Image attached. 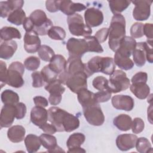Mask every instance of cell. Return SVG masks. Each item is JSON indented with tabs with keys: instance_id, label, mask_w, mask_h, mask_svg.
<instances>
[{
	"instance_id": "cell-1",
	"label": "cell",
	"mask_w": 153,
	"mask_h": 153,
	"mask_svg": "<svg viewBox=\"0 0 153 153\" xmlns=\"http://www.w3.org/2000/svg\"><path fill=\"white\" fill-rule=\"evenodd\" d=\"M48 121L59 132H71L79 126V120L76 117L56 106L48 109Z\"/></svg>"
},
{
	"instance_id": "cell-2",
	"label": "cell",
	"mask_w": 153,
	"mask_h": 153,
	"mask_svg": "<svg viewBox=\"0 0 153 153\" xmlns=\"http://www.w3.org/2000/svg\"><path fill=\"white\" fill-rule=\"evenodd\" d=\"M108 35L109 47L112 51L115 52L121 41L126 36V20L122 14H114L112 17L108 29Z\"/></svg>"
},
{
	"instance_id": "cell-3",
	"label": "cell",
	"mask_w": 153,
	"mask_h": 153,
	"mask_svg": "<svg viewBox=\"0 0 153 153\" xmlns=\"http://www.w3.org/2000/svg\"><path fill=\"white\" fill-rule=\"evenodd\" d=\"M115 69L114 59L110 57L94 56L85 63V74L88 77L94 73L102 72L111 75Z\"/></svg>"
},
{
	"instance_id": "cell-4",
	"label": "cell",
	"mask_w": 153,
	"mask_h": 153,
	"mask_svg": "<svg viewBox=\"0 0 153 153\" xmlns=\"http://www.w3.org/2000/svg\"><path fill=\"white\" fill-rule=\"evenodd\" d=\"M25 66L20 62H12L7 71V84L14 88H20L24 84L23 75L25 72Z\"/></svg>"
},
{
	"instance_id": "cell-5",
	"label": "cell",
	"mask_w": 153,
	"mask_h": 153,
	"mask_svg": "<svg viewBox=\"0 0 153 153\" xmlns=\"http://www.w3.org/2000/svg\"><path fill=\"white\" fill-rule=\"evenodd\" d=\"M68 28L71 34L79 36H90L92 33V29L90 27L84 23L82 16L75 13L68 17Z\"/></svg>"
},
{
	"instance_id": "cell-6",
	"label": "cell",
	"mask_w": 153,
	"mask_h": 153,
	"mask_svg": "<svg viewBox=\"0 0 153 153\" xmlns=\"http://www.w3.org/2000/svg\"><path fill=\"white\" fill-rule=\"evenodd\" d=\"M108 84L112 93H117L129 88L130 81L124 72L121 70H116L110 75Z\"/></svg>"
},
{
	"instance_id": "cell-7",
	"label": "cell",
	"mask_w": 153,
	"mask_h": 153,
	"mask_svg": "<svg viewBox=\"0 0 153 153\" xmlns=\"http://www.w3.org/2000/svg\"><path fill=\"white\" fill-rule=\"evenodd\" d=\"M83 114L87 121L95 126H102L105 121V117L99 103L82 108Z\"/></svg>"
},
{
	"instance_id": "cell-8",
	"label": "cell",
	"mask_w": 153,
	"mask_h": 153,
	"mask_svg": "<svg viewBox=\"0 0 153 153\" xmlns=\"http://www.w3.org/2000/svg\"><path fill=\"white\" fill-rule=\"evenodd\" d=\"M66 48L69 56L81 57L84 53L88 52V44L84 39L69 38L66 43Z\"/></svg>"
},
{
	"instance_id": "cell-9",
	"label": "cell",
	"mask_w": 153,
	"mask_h": 153,
	"mask_svg": "<svg viewBox=\"0 0 153 153\" xmlns=\"http://www.w3.org/2000/svg\"><path fill=\"white\" fill-rule=\"evenodd\" d=\"M131 2L135 5L133 10V17L136 20L143 21L149 17L152 1H133Z\"/></svg>"
},
{
	"instance_id": "cell-10",
	"label": "cell",
	"mask_w": 153,
	"mask_h": 153,
	"mask_svg": "<svg viewBox=\"0 0 153 153\" xmlns=\"http://www.w3.org/2000/svg\"><path fill=\"white\" fill-rule=\"evenodd\" d=\"M88 76L84 72L69 75L66 81L67 87L74 93H77L81 89L87 88V78Z\"/></svg>"
},
{
	"instance_id": "cell-11",
	"label": "cell",
	"mask_w": 153,
	"mask_h": 153,
	"mask_svg": "<svg viewBox=\"0 0 153 153\" xmlns=\"http://www.w3.org/2000/svg\"><path fill=\"white\" fill-rule=\"evenodd\" d=\"M84 19L87 26L90 27H97L102 23L103 14L99 9L95 7H90L85 10Z\"/></svg>"
},
{
	"instance_id": "cell-12",
	"label": "cell",
	"mask_w": 153,
	"mask_h": 153,
	"mask_svg": "<svg viewBox=\"0 0 153 153\" xmlns=\"http://www.w3.org/2000/svg\"><path fill=\"white\" fill-rule=\"evenodd\" d=\"M38 35L34 30L26 32L23 38L24 48L28 53H34L38 51L41 47V40Z\"/></svg>"
},
{
	"instance_id": "cell-13",
	"label": "cell",
	"mask_w": 153,
	"mask_h": 153,
	"mask_svg": "<svg viewBox=\"0 0 153 153\" xmlns=\"http://www.w3.org/2000/svg\"><path fill=\"white\" fill-rule=\"evenodd\" d=\"M16 116L15 105H4L2 108L0 115L1 128L10 127Z\"/></svg>"
},
{
	"instance_id": "cell-14",
	"label": "cell",
	"mask_w": 153,
	"mask_h": 153,
	"mask_svg": "<svg viewBox=\"0 0 153 153\" xmlns=\"http://www.w3.org/2000/svg\"><path fill=\"white\" fill-rule=\"evenodd\" d=\"M112 105L114 108L118 110L130 111L134 105L133 99L128 95H115L112 98Z\"/></svg>"
},
{
	"instance_id": "cell-15",
	"label": "cell",
	"mask_w": 153,
	"mask_h": 153,
	"mask_svg": "<svg viewBox=\"0 0 153 153\" xmlns=\"http://www.w3.org/2000/svg\"><path fill=\"white\" fill-rule=\"evenodd\" d=\"M57 2L59 10L69 16L86 9L85 5L81 3H75L71 1L64 0L57 1Z\"/></svg>"
},
{
	"instance_id": "cell-16",
	"label": "cell",
	"mask_w": 153,
	"mask_h": 153,
	"mask_svg": "<svg viewBox=\"0 0 153 153\" xmlns=\"http://www.w3.org/2000/svg\"><path fill=\"white\" fill-rule=\"evenodd\" d=\"M137 138V136L133 134H120L116 139L117 146L121 151H128L135 146Z\"/></svg>"
},
{
	"instance_id": "cell-17",
	"label": "cell",
	"mask_w": 153,
	"mask_h": 153,
	"mask_svg": "<svg viewBox=\"0 0 153 153\" xmlns=\"http://www.w3.org/2000/svg\"><path fill=\"white\" fill-rule=\"evenodd\" d=\"M136 40L132 37L125 36L121 41L120 46L115 52L123 57H130L136 47Z\"/></svg>"
},
{
	"instance_id": "cell-18",
	"label": "cell",
	"mask_w": 153,
	"mask_h": 153,
	"mask_svg": "<svg viewBox=\"0 0 153 153\" xmlns=\"http://www.w3.org/2000/svg\"><path fill=\"white\" fill-rule=\"evenodd\" d=\"M48 120V111L44 107L35 106L30 111V121L38 127L47 123Z\"/></svg>"
},
{
	"instance_id": "cell-19",
	"label": "cell",
	"mask_w": 153,
	"mask_h": 153,
	"mask_svg": "<svg viewBox=\"0 0 153 153\" xmlns=\"http://www.w3.org/2000/svg\"><path fill=\"white\" fill-rule=\"evenodd\" d=\"M85 63L82 62L81 57L69 56L66 66V72L68 75H72L81 72H85Z\"/></svg>"
},
{
	"instance_id": "cell-20",
	"label": "cell",
	"mask_w": 153,
	"mask_h": 153,
	"mask_svg": "<svg viewBox=\"0 0 153 153\" xmlns=\"http://www.w3.org/2000/svg\"><path fill=\"white\" fill-rule=\"evenodd\" d=\"M24 4L22 0H8L0 2L1 17L5 18L8 17L10 14L16 10L22 9Z\"/></svg>"
},
{
	"instance_id": "cell-21",
	"label": "cell",
	"mask_w": 153,
	"mask_h": 153,
	"mask_svg": "<svg viewBox=\"0 0 153 153\" xmlns=\"http://www.w3.org/2000/svg\"><path fill=\"white\" fill-rule=\"evenodd\" d=\"M78 100L82 108L99 103L95 99V93L87 88L81 89L77 93Z\"/></svg>"
},
{
	"instance_id": "cell-22",
	"label": "cell",
	"mask_w": 153,
	"mask_h": 153,
	"mask_svg": "<svg viewBox=\"0 0 153 153\" xmlns=\"http://www.w3.org/2000/svg\"><path fill=\"white\" fill-rule=\"evenodd\" d=\"M17 48V44L14 40L4 41L0 45V57L9 59L14 55Z\"/></svg>"
},
{
	"instance_id": "cell-23",
	"label": "cell",
	"mask_w": 153,
	"mask_h": 153,
	"mask_svg": "<svg viewBox=\"0 0 153 153\" xmlns=\"http://www.w3.org/2000/svg\"><path fill=\"white\" fill-rule=\"evenodd\" d=\"M26 130L20 125H16L10 127L7 131V136L9 140L13 143L21 142L25 140Z\"/></svg>"
},
{
	"instance_id": "cell-24",
	"label": "cell",
	"mask_w": 153,
	"mask_h": 153,
	"mask_svg": "<svg viewBox=\"0 0 153 153\" xmlns=\"http://www.w3.org/2000/svg\"><path fill=\"white\" fill-rule=\"evenodd\" d=\"M42 145L48 150V152H59L62 151L61 148L57 144V139L54 136L44 133L39 136Z\"/></svg>"
},
{
	"instance_id": "cell-25",
	"label": "cell",
	"mask_w": 153,
	"mask_h": 153,
	"mask_svg": "<svg viewBox=\"0 0 153 153\" xmlns=\"http://www.w3.org/2000/svg\"><path fill=\"white\" fill-rule=\"evenodd\" d=\"M131 93L139 99H145L149 94L150 88L146 83H133L130 85Z\"/></svg>"
},
{
	"instance_id": "cell-26",
	"label": "cell",
	"mask_w": 153,
	"mask_h": 153,
	"mask_svg": "<svg viewBox=\"0 0 153 153\" xmlns=\"http://www.w3.org/2000/svg\"><path fill=\"white\" fill-rule=\"evenodd\" d=\"M133 58L134 63L139 67L143 66L146 62V52L144 42L136 43V47L133 51Z\"/></svg>"
},
{
	"instance_id": "cell-27",
	"label": "cell",
	"mask_w": 153,
	"mask_h": 153,
	"mask_svg": "<svg viewBox=\"0 0 153 153\" xmlns=\"http://www.w3.org/2000/svg\"><path fill=\"white\" fill-rule=\"evenodd\" d=\"M67 61L65 58L60 54H56L50 61L49 67L58 75L66 70Z\"/></svg>"
},
{
	"instance_id": "cell-28",
	"label": "cell",
	"mask_w": 153,
	"mask_h": 153,
	"mask_svg": "<svg viewBox=\"0 0 153 153\" xmlns=\"http://www.w3.org/2000/svg\"><path fill=\"white\" fill-rule=\"evenodd\" d=\"M113 123L119 130L125 131L130 129L132 123L131 118L124 114H121L114 118Z\"/></svg>"
},
{
	"instance_id": "cell-29",
	"label": "cell",
	"mask_w": 153,
	"mask_h": 153,
	"mask_svg": "<svg viewBox=\"0 0 153 153\" xmlns=\"http://www.w3.org/2000/svg\"><path fill=\"white\" fill-rule=\"evenodd\" d=\"M25 143L27 151L29 153L36 152L41 145L39 137L33 134H29L26 136L25 138Z\"/></svg>"
},
{
	"instance_id": "cell-30",
	"label": "cell",
	"mask_w": 153,
	"mask_h": 153,
	"mask_svg": "<svg viewBox=\"0 0 153 153\" xmlns=\"http://www.w3.org/2000/svg\"><path fill=\"white\" fill-rule=\"evenodd\" d=\"M1 38L4 41H10L13 38L20 39L22 37L20 31L13 27L5 26L1 28L0 31Z\"/></svg>"
},
{
	"instance_id": "cell-31",
	"label": "cell",
	"mask_w": 153,
	"mask_h": 153,
	"mask_svg": "<svg viewBox=\"0 0 153 153\" xmlns=\"http://www.w3.org/2000/svg\"><path fill=\"white\" fill-rule=\"evenodd\" d=\"M29 18L34 25V29L43 25L48 19L45 13L41 10H36L33 11L30 14Z\"/></svg>"
},
{
	"instance_id": "cell-32",
	"label": "cell",
	"mask_w": 153,
	"mask_h": 153,
	"mask_svg": "<svg viewBox=\"0 0 153 153\" xmlns=\"http://www.w3.org/2000/svg\"><path fill=\"white\" fill-rule=\"evenodd\" d=\"M109 5L112 13L114 14H120L125 10L130 4L131 1L127 0L108 1Z\"/></svg>"
},
{
	"instance_id": "cell-33",
	"label": "cell",
	"mask_w": 153,
	"mask_h": 153,
	"mask_svg": "<svg viewBox=\"0 0 153 153\" xmlns=\"http://www.w3.org/2000/svg\"><path fill=\"white\" fill-rule=\"evenodd\" d=\"M114 63L120 69L128 71L131 69L134 66V62L130 59V57H126L120 55L115 52L114 59Z\"/></svg>"
},
{
	"instance_id": "cell-34",
	"label": "cell",
	"mask_w": 153,
	"mask_h": 153,
	"mask_svg": "<svg viewBox=\"0 0 153 153\" xmlns=\"http://www.w3.org/2000/svg\"><path fill=\"white\" fill-rule=\"evenodd\" d=\"M85 139V135L81 133H75L72 134L66 142V145L68 149H72L78 147L83 144Z\"/></svg>"
},
{
	"instance_id": "cell-35",
	"label": "cell",
	"mask_w": 153,
	"mask_h": 153,
	"mask_svg": "<svg viewBox=\"0 0 153 153\" xmlns=\"http://www.w3.org/2000/svg\"><path fill=\"white\" fill-rule=\"evenodd\" d=\"M1 100L4 105H16L19 103L18 94L11 90H5L1 93Z\"/></svg>"
},
{
	"instance_id": "cell-36",
	"label": "cell",
	"mask_w": 153,
	"mask_h": 153,
	"mask_svg": "<svg viewBox=\"0 0 153 153\" xmlns=\"http://www.w3.org/2000/svg\"><path fill=\"white\" fill-rule=\"evenodd\" d=\"M26 18L25 12L22 9H18L12 11L10 14L7 17V20L11 23L19 26L23 24Z\"/></svg>"
},
{
	"instance_id": "cell-37",
	"label": "cell",
	"mask_w": 153,
	"mask_h": 153,
	"mask_svg": "<svg viewBox=\"0 0 153 153\" xmlns=\"http://www.w3.org/2000/svg\"><path fill=\"white\" fill-rule=\"evenodd\" d=\"M45 89L50 94H63L65 91L63 84L58 79H56L47 84Z\"/></svg>"
},
{
	"instance_id": "cell-38",
	"label": "cell",
	"mask_w": 153,
	"mask_h": 153,
	"mask_svg": "<svg viewBox=\"0 0 153 153\" xmlns=\"http://www.w3.org/2000/svg\"><path fill=\"white\" fill-rule=\"evenodd\" d=\"M84 39L86 41L88 44V52L90 51L101 53L103 51V49L102 45L94 36H87L84 37Z\"/></svg>"
},
{
	"instance_id": "cell-39",
	"label": "cell",
	"mask_w": 153,
	"mask_h": 153,
	"mask_svg": "<svg viewBox=\"0 0 153 153\" xmlns=\"http://www.w3.org/2000/svg\"><path fill=\"white\" fill-rule=\"evenodd\" d=\"M135 146L136 150L140 153H146L152 151L151 144L146 137H141L137 138Z\"/></svg>"
},
{
	"instance_id": "cell-40",
	"label": "cell",
	"mask_w": 153,
	"mask_h": 153,
	"mask_svg": "<svg viewBox=\"0 0 153 153\" xmlns=\"http://www.w3.org/2000/svg\"><path fill=\"white\" fill-rule=\"evenodd\" d=\"M38 54L41 59L45 62H50L55 55L53 50L47 45H42L38 50Z\"/></svg>"
},
{
	"instance_id": "cell-41",
	"label": "cell",
	"mask_w": 153,
	"mask_h": 153,
	"mask_svg": "<svg viewBox=\"0 0 153 153\" xmlns=\"http://www.w3.org/2000/svg\"><path fill=\"white\" fill-rule=\"evenodd\" d=\"M47 35L54 40H63L66 37V32L60 26H52L48 30Z\"/></svg>"
},
{
	"instance_id": "cell-42",
	"label": "cell",
	"mask_w": 153,
	"mask_h": 153,
	"mask_svg": "<svg viewBox=\"0 0 153 153\" xmlns=\"http://www.w3.org/2000/svg\"><path fill=\"white\" fill-rule=\"evenodd\" d=\"M41 73L44 78V82L47 84L57 79L59 75L54 72L49 67L48 65L45 66L41 71Z\"/></svg>"
},
{
	"instance_id": "cell-43",
	"label": "cell",
	"mask_w": 153,
	"mask_h": 153,
	"mask_svg": "<svg viewBox=\"0 0 153 153\" xmlns=\"http://www.w3.org/2000/svg\"><path fill=\"white\" fill-rule=\"evenodd\" d=\"M92 84L94 88L99 91L109 90L108 80L102 76H97L94 78L93 80Z\"/></svg>"
},
{
	"instance_id": "cell-44",
	"label": "cell",
	"mask_w": 153,
	"mask_h": 153,
	"mask_svg": "<svg viewBox=\"0 0 153 153\" xmlns=\"http://www.w3.org/2000/svg\"><path fill=\"white\" fill-rule=\"evenodd\" d=\"M40 65V60L36 56H30L27 57L24 62V66L29 71H34L36 70Z\"/></svg>"
},
{
	"instance_id": "cell-45",
	"label": "cell",
	"mask_w": 153,
	"mask_h": 153,
	"mask_svg": "<svg viewBox=\"0 0 153 153\" xmlns=\"http://www.w3.org/2000/svg\"><path fill=\"white\" fill-rule=\"evenodd\" d=\"M143 26L142 23L136 22L130 28V35L133 38H139L142 37L143 34Z\"/></svg>"
},
{
	"instance_id": "cell-46",
	"label": "cell",
	"mask_w": 153,
	"mask_h": 153,
	"mask_svg": "<svg viewBox=\"0 0 153 153\" xmlns=\"http://www.w3.org/2000/svg\"><path fill=\"white\" fill-rule=\"evenodd\" d=\"M145 127V124L142 118L136 117L132 120L131 123V130L134 134H138L141 133Z\"/></svg>"
},
{
	"instance_id": "cell-47",
	"label": "cell",
	"mask_w": 153,
	"mask_h": 153,
	"mask_svg": "<svg viewBox=\"0 0 153 153\" xmlns=\"http://www.w3.org/2000/svg\"><path fill=\"white\" fill-rule=\"evenodd\" d=\"M112 92L110 90H105L99 91L95 93L96 100L99 103L108 102L111 97Z\"/></svg>"
},
{
	"instance_id": "cell-48",
	"label": "cell",
	"mask_w": 153,
	"mask_h": 153,
	"mask_svg": "<svg viewBox=\"0 0 153 153\" xmlns=\"http://www.w3.org/2000/svg\"><path fill=\"white\" fill-rule=\"evenodd\" d=\"M32 78V86L35 88H39L44 84V80L41 72L35 71L31 74Z\"/></svg>"
},
{
	"instance_id": "cell-49",
	"label": "cell",
	"mask_w": 153,
	"mask_h": 153,
	"mask_svg": "<svg viewBox=\"0 0 153 153\" xmlns=\"http://www.w3.org/2000/svg\"><path fill=\"white\" fill-rule=\"evenodd\" d=\"M7 65L2 60L0 61V85L2 88L7 84Z\"/></svg>"
},
{
	"instance_id": "cell-50",
	"label": "cell",
	"mask_w": 153,
	"mask_h": 153,
	"mask_svg": "<svg viewBox=\"0 0 153 153\" xmlns=\"http://www.w3.org/2000/svg\"><path fill=\"white\" fill-rule=\"evenodd\" d=\"M145 49L146 52V60L152 63L153 62V51H152V40H147L144 42Z\"/></svg>"
},
{
	"instance_id": "cell-51",
	"label": "cell",
	"mask_w": 153,
	"mask_h": 153,
	"mask_svg": "<svg viewBox=\"0 0 153 153\" xmlns=\"http://www.w3.org/2000/svg\"><path fill=\"white\" fill-rule=\"evenodd\" d=\"M53 22H51V20L50 19H48V20L41 26H40L39 27L36 28L34 29L35 31H36L37 32V33L39 35H45L47 34L49 29L53 26Z\"/></svg>"
},
{
	"instance_id": "cell-52",
	"label": "cell",
	"mask_w": 153,
	"mask_h": 153,
	"mask_svg": "<svg viewBox=\"0 0 153 153\" xmlns=\"http://www.w3.org/2000/svg\"><path fill=\"white\" fill-rule=\"evenodd\" d=\"M16 106V118L17 120H20L25 117L26 113V106L25 103L22 102H19Z\"/></svg>"
},
{
	"instance_id": "cell-53",
	"label": "cell",
	"mask_w": 153,
	"mask_h": 153,
	"mask_svg": "<svg viewBox=\"0 0 153 153\" xmlns=\"http://www.w3.org/2000/svg\"><path fill=\"white\" fill-rule=\"evenodd\" d=\"M147 79H148V75L146 72H139L133 76L131 79V82L132 84L138 83V82L146 83Z\"/></svg>"
},
{
	"instance_id": "cell-54",
	"label": "cell",
	"mask_w": 153,
	"mask_h": 153,
	"mask_svg": "<svg viewBox=\"0 0 153 153\" xmlns=\"http://www.w3.org/2000/svg\"><path fill=\"white\" fill-rule=\"evenodd\" d=\"M108 36V29L106 27H103L96 32L95 33V38L99 41V43L105 42Z\"/></svg>"
},
{
	"instance_id": "cell-55",
	"label": "cell",
	"mask_w": 153,
	"mask_h": 153,
	"mask_svg": "<svg viewBox=\"0 0 153 153\" xmlns=\"http://www.w3.org/2000/svg\"><path fill=\"white\" fill-rule=\"evenodd\" d=\"M45 7L47 10L51 13H55L59 10L57 1H47Z\"/></svg>"
},
{
	"instance_id": "cell-56",
	"label": "cell",
	"mask_w": 153,
	"mask_h": 153,
	"mask_svg": "<svg viewBox=\"0 0 153 153\" xmlns=\"http://www.w3.org/2000/svg\"><path fill=\"white\" fill-rule=\"evenodd\" d=\"M39 128L44 132L47 134H54L57 131L56 127L52 124H49L47 123H45V124L42 125L41 127H39Z\"/></svg>"
},
{
	"instance_id": "cell-57",
	"label": "cell",
	"mask_w": 153,
	"mask_h": 153,
	"mask_svg": "<svg viewBox=\"0 0 153 153\" xmlns=\"http://www.w3.org/2000/svg\"><path fill=\"white\" fill-rule=\"evenodd\" d=\"M33 102L34 103L36 106H41V107H46L48 106V102L47 99L42 96H35L33 98Z\"/></svg>"
},
{
	"instance_id": "cell-58",
	"label": "cell",
	"mask_w": 153,
	"mask_h": 153,
	"mask_svg": "<svg viewBox=\"0 0 153 153\" xmlns=\"http://www.w3.org/2000/svg\"><path fill=\"white\" fill-rule=\"evenodd\" d=\"M152 23H145L143 26V34L148 40H152Z\"/></svg>"
},
{
	"instance_id": "cell-59",
	"label": "cell",
	"mask_w": 153,
	"mask_h": 153,
	"mask_svg": "<svg viewBox=\"0 0 153 153\" xmlns=\"http://www.w3.org/2000/svg\"><path fill=\"white\" fill-rule=\"evenodd\" d=\"M62 94H50L48 101L51 105H57L62 100Z\"/></svg>"
},
{
	"instance_id": "cell-60",
	"label": "cell",
	"mask_w": 153,
	"mask_h": 153,
	"mask_svg": "<svg viewBox=\"0 0 153 153\" xmlns=\"http://www.w3.org/2000/svg\"><path fill=\"white\" fill-rule=\"evenodd\" d=\"M23 26L26 32H30L34 29V25L29 17L25 19V21L23 23Z\"/></svg>"
},
{
	"instance_id": "cell-61",
	"label": "cell",
	"mask_w": 153,
	"mask_h": 153,
	"mask_svg": "<svg viewBox=\"0 0 153 153\" xmlns=\"http://www.w3.org/2000/svg\"><path fill=\"white\" fill-rule=\"evenodd\" d=\"M68 152H85V150L81 147H78L72 149H69L68 151Z\"/></svg>"
},
{
	"instance_id": "cell-62",
	"label": "cell",
	"mask_w": 153,
	"mask_h": 153,
	"mask_svg": "<svg viewBox=\"0 0 153 153\" xmlns=\"http://www.w3.org/2000/svg\"><path fill=\"white\" fill-rule=\"evenodd\" d=\"M150 113L148 112V119L149 120L151 124L152 123V105H150Z\"/></svg>"
}]
</instances>
